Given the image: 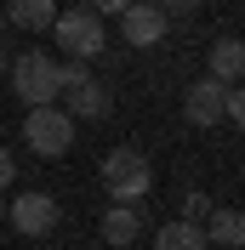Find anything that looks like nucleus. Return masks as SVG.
Here are the masks:
<instances>
[{"mask_svg": "<svg viewBox=\"0 0 245 250\" xmlns=\"http://www.w3.org/2000/svg\"><path fill=\"white\" fill-rule=\"evenodd\" d=\"M166 6H125L120 17V34H125V46H160L166 40Z\"/></svg>", "mask_w": 245, "mask_h": 250, "instance_id": "nucleus-8", "label": "nucleus"}, {"mask_svg": "<svg viewBox=\"0 0 245 250\" xmlns=\"http://www.w3.org/2000/svg\"><path fill=\"white\" fill-rule=\"evenodd\" d=\"M97 176H103V193L114 205H143L154 188V165L148 154H137V148H108L103 165H97Z\"/></svg>", "mask_w": 245, "mask_h": 250, "instance_id": "nucleus-1", "label": "nucleus"}, {"mask_svg": "<svg viewBox=\"0 0 245 250\" xmlns=\"http://www.w3.org/2000/svg\"><path fill=\"white\" fill-rule=\"evenodd\" d=\"M6 68H12V62H6V51H0V74H6Z\"/></svg>", "mask_w": 245, "mask_h": 250, "instance_id": "nucleus-18", "label": "nucleus"}, {"mask_svg": "<svg viewBox=\"0 0 245 250\" xmlns=\"http://www.w3.org/2000/svg\"><path fill=\"white\" fill-rule=\"evenodd\" d=\"M12 176H17V159L0 148V188H12Z\"/></svg>", "mask_w": 245, "mask_h": 250, "instance_id": "nucleus-16", "label": "nucleus"}, {"mask_svg": "<svg viewBox=\"0 0 245 250\" xmlns=\"http://www.w3.org/2000/svg\"><path fill=\"white\" fill-rule=\"evenodd\" d=\"M205 245L240 250V245H245V210H234V205H222V210H211V228H205Z\"/></svg>", "mask_w": 245, "mask_h": 250, "instance_id": "nucleus-11", "label": "nucleus"}, {"mask_svg": "<svg viewBox=\"0 0 245 250\" xmlns=\"http://www.w3.org/2000/svg\"><path fill=\"white\" fill-rule=\"evenodd\" d=\"M137 233H143V210H137V205H108V210H103V239L114 250L137 245Z\"/></svg>", "mask_w": 245, "mask_h": 250, "instance_id": "nucleus-10", "label": "nucleus"}, {"mask_svg": "<svg viewBox=\"0 0 245 250\" xmlns=\"http://www.w3.org/2000/svg\"><path fill=\"white\" fill-rule=\"evenodd\" d=\"M183 114L194 125H222V120H228V85H217V80L199 74L194 85L183 91Z\"/></svg>", "mask_w": 245, "mask_h": 250, "instance_id": "nucleus-6", "label": "nucleus"}, {"mask_svg": "<svg viewBox=\"0 0 245 250\" xmlns=\"http://www.w3.org/2000/svg\"><path fill=\"white\" fill-rule=\"evenodd\" d=\"M199 216H211V199H205V193H188V199H183V216H177V222H194V228H199Z\"/></svg>", "mask_w": 245, "mask_h": 250, "instance_id": "nucleus-14", "label": "nucleus"}, {"mask_svg": "<svg viewBox=\"0 0 245 250\" xmlns=\"http://www.w3.org/2000/svg\"><path fill=\"white\" fill-rule=\"evenodd\" d=\"M0 216H6V210H0Z\"/></svg>", "mask_w": 245, "mask_h": 250, "instance_id": "nucleus-19", "label": "nucleus"}, {"mask_svg": "<svg viewBox=\"0 0 245 250\" xmlns=\"http://www.w3.org/2000/svg\"><path fill=\"white\" fill-rule=\"evenodd\" d=\"M23 142H29L40 159H57L74 148V120L63 108H29V120H23Z\"/></svg>", "mask_w": 245, "mask_h": 250, "instance_id": "nucleus-4", "label": "nucleus"}, {"mask_svg": "<svg viewBox=\"0 0 245 250\" xmlns=\"http://www.w3.org/2000/svg\"><path fill=\"white\" fill-rule=\"evenodd\" d=\"M57 199L51 193H17L12 199V210H6V222H12L17 233H29V239H46L51 228H57Z\"/></svg>", "mask_w": 245, "mask_h": 250, "instance_id": "nucleus-5", "label": "nucleus"}, {"mask_svg": "<svg viewBox=\"0 0 245 250\" xmlns=\"http://www.w3.org/2000/svg\"><path fill=\"white\" fill-rule=\"evenodd\" d=\"M51 40H57V51H63L69 62H92L97 51L108 46V34H103V17H97L92 6L57 12V23H51Z\"/></svg>", "mask_w": 245, "mask_h": 250, "instance_id": "nucleus-2", "label": "nucleus"}, {"mask_svg": "<svg viewBox=\"0 0 245 250\" xmlns=\"http://www.w3.org/2000/svg\"><path fill=\"white\" fill-rule=\"evenodd\" d=\"M205 80H217V85H245V40L240 34H222V40H211V51H205Z\"/></svg>", "mask_w": 245, "mask_h": 250, "instance_id": "nucleus-7", "label": "nucleus"}, {"mask_svg": "<svg viewBox=\"0 0 245 250\" xmlns=\"http://www.w3.org/2000/svg\"><path fill=\"white\" fill-rule=\"evenodd\" d=\"M63 97H69V108H63L69 120H103V114H108V85H97L92 74L80 80V85H69Z\"/></svg>", "mask_w": 245, "mask_h": 250, "instance_id": "nucleus-9", "label": "nucleus"}, {"mask_svg": "<svg viewBox=\"0 0 245 250\" xmlns=\"http://www.w3.org/2000/svg\"><path fill=\"white\" fill-rule=\"evenodd\" d=\"M228 120L245 131V85H234V91H228Z\"/></svg>", "mask_w": 245, "mask_h": 250, "instance_id": "nucleus-15", "label": "nucleus"}, {"mask_svg": "<svg viewBox=\"0 0 245 250\" xmlns=\"http://www.w3.org/2000/svg\"><path fill=\"white\" fill-rule=\"evenodd\" d=\"M6 17L23 23V29H51V23H57V6H51V0H12Z\"/></svg>", "mask_w": 245, "mask_h": 250, "instance_id": "nucleus-13", "label": "nucleus"}, {"mask_svg": "<svg viewBox=\"0 0 245 250\" xmlns=\"http://www.w3.org/2000/svg\"><path fill=\"white\" fill-rule=\"evenodd\" d=\"M12 91L29 103V108H57V57H46V51H23V57H12Z\"/></svg>", "mask_w": 245, "mask_h": 250, "instance_id": "nucleus-3", "label": "nucleus"}, {"mask_svg": "<svg viewBox=\"0 0 245 250\" xmlns=\"http://www.w3.org/2000/svg\"><path fill=\"white\" fill-rule=\"evenodd\" d=\"M97 17H125V0H103V6H92Z\"/></svg>", "mask_w": 245, "mask_h": 250, "instance_id": "nucleus-17", "label": "nucleus"}, {"mask_svg": "<svg viewBox=\"0 0 245 250\" xmlns=\"http://www.w3.org/2000/svg\"><path fill=\"white\" fill-rule=\"evenodd\" d=\"M154 250H211L205 245V228H194V222H160V233H154Z\"/></svg>", "mask_w": 245, "mask_h": 250, "instance_id": "nucleus-12", "label": "nucleus"}]
</instances>
